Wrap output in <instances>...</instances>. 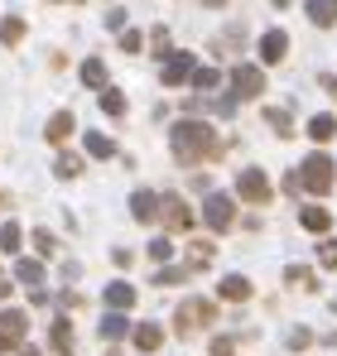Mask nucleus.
Masks as SVG:
<instances>
[{
	"label": "nucleus",
	"instance_id": "nucleus-42",
	"mask_svg": "<svg viewBox=\"0 0 337 356\" xmlns=\"http://www.w3.org/2000/svg\"><path fill=\"white\" fill-rule=\"evenodd\" d=\"M10 289H15V284H10V280H0V298H10Z\"/></svg>",
	"mask_w": 337,
	"mask_h": 356
},
{
	"label": "nucleus",
	"instance_id": "nucleus-20",
	"mask_svg": "<svg viewBox=\"0 0 337 356\" xmlns=\"http://www.w3.org/2000/svg\"><path fill=\"white\" fill-rule=\"evenodd\" d=\"M72 125H77V116H72V111H58V116L49 120V125H44V135H49V145H63V140L72 135Z\"/></svg>",
	"mask_w": 337,
	"mask_h": 356
},
{
	"label": "nucleus",
	"instance_id": "nucleus-30",
	"mask_svg": "<svg viewBox=\"0 0 337 356\" xmlns=\"http://www.w3.org/2000/svg\"><path fill=\"white\" fill-rule=\"evenodd\" d=\"M188 82H193L198 92H212V87L222 82V72H217V67H193V77H188Z\"/></svg>",
	"mask_w": 337,
	"mask_h": 356
},
{
	"label": "nucleus",
	"instance_id": "nucleus-5",
	"mask_svg": "<svg viewBox=\"0 0 337 356\" xmlns=\"http://www.w3.org/2000/svg\"><path fill=\"white\" fill-rule=\"evenodd\" d=\"M24 332H29V313L24 308H5L0 313V356L19 352L24 347Z\"/></svg>",
	"mask_w": 337,
	"mask_h": 356
},
{
	"label": "nucleus",
	"instance_id": "nucleus-9",
	"mask_svg": "<svg viewBox=\"0 0 337 356\" xmlns=\"http://www.w3.org/2000/svg\"><path fill=\"white\" fill-rule=\"evenodd\" d=\"M159 217L168 222V232H193V222H198L193 207H188L178 193H164V197H159Z\"/></svg>",
	"mask_w": 337,
	"mask_h": 356
},
{
	"label": "nucleus",
	"instance_id": "nucleus-44",
	"mask_svg": "<svg viewBox=\"0 0 337 356\" xmlns=\"http://www.w3.org/2000/svg\"><path fill=\"white\" fill-rule=\"evenodd\" d=\"M58 5H82V0H58Z\"/></svg>",
	"mask_w": 337,
	"mask_h": 356
},
{
	"label": "nucleus",
	"instance_id": "nucleus-4",
	"mask_svg": "<svg viewBox=\"0 0 337 356\" xmlns=\"http://www.w3.org/2000/svg\"><path fill=\"white\" fill-rule=\"evenodd\" d=\"M236 197L251 202V207H265V202H275V183H270L265 169H241L236 174Z\"/></svg>",
	"mask_w": 337,
	"mask_h": 356
},
{
	"label": "nucleus",
	"instance_id": "nucleus-32",
	"mask_svg": "<svg viewBox=\"0 0 337 356\" xmlns=\"http://www.w3.org/2000/svg\"><path fill=\"white\" fill-rule=\"evenodd\" d=\"M284 347H289V352H304V347H313V332H308V327H294V332L284 337Z\"/></svg>",
	"mask_w": 337,
	"mask_h": 356
},
{
	"label": "nucleus",
	"instance_id": "nucleus-29",
	"mask_svg": "<svg viewBox=\"0 0 337 356\" xmlns=\"http://www.w3.org/2000/svg\"><path fill=\"white\" fill-rule=\"evenodd\" d=\"M102 111H107V116H125V92L102 87Z\"/></svg>",
	"mask_w": 337,
	"mask_h": 356
},
{
	"label": "nucleus",
	"instance_id": "nucleus-43",
	"mask_svg": "<svg viewBox=\"0 0 337 356\" xmlns=\"http://www.w3.org/2000/svg\"><path fill=\"white\" fill-rule=\"evenodd\" d=\"M19 356H39V352H34V347H24V352H19Z\"/></svg>",
	"mask_w": 337,
	"mask_h": 356
},
{
	"label": "nucleus",
	"instance_id": "nucleus-38",
	"mask_svg": "<svg viewBox=\"0 0 337 356\" xmlns=\"http://www.w3.org/2000/svg\"><path fill=\"white\" fill-rule=\"evenodd\" d=\"M34 250H39V255H54V250H58V241L49 236V232H34Z\"/></svg>",
	"mask_w": 337,
	"mask_h": 356
},
{
	"label": "nucleus",
	"instance_id": "nucleus-19",
	"mask_svg": "<svg viewBox=\"0 0 337 356\" xmlns=\"http://www.w3.org/2000/svg\"><path fill=\"white\" fill-rule=\"evenodd\" d=\"M49 342H54L58 356H72V323L68 318H54V327H49Z\"/></svg>",
	"mask_w": 337,
	"mask_h": 356
},
{
	"label": "nucleus",
	"instance_id": "nucleus-28",
	"mask_svg": "<svg viewBox=\"0 0 337 356\" xmlns=\"http://www.w3.org/2000/svg\"><path fill=\"white\" fill-rule=\"evenodd\" d=\"M265 120H270V130H275L280 140H289V135H294V120H289V111H284V106H270V111H265Z\"/></svg>",
	"mask_w": 337,
	"mask_h": 356
},
{
	"label": "nucleus",
	"instance_id": "nucleus-40",
	"mask_svg": "<svg viewBox=\"0 0 337 356\" xmlns=\"http://www.w3.org/2000/svg\"><path fill=\"white\" fill-rule=\"evenodd\" d=\"M107 29H125V10H107Z\"/></svg>",
	"mask_w": 337,
	"mask_h": 356
},
{
	"label": "nucleus",
	"instance_id": "nucleus-3",
	"mask_svg": "<svg viewBox=\"0 0 337 356\" xmlns=\"http://www.w3.org/2000/svg\"><path fill=\"white\" fill-rule=\"evenodd\" d=\"M217 323V303L212 298H188V303H178V313H173V332L178 337H188V332H198V327H212Z\"/></svg>",
	"mask_w": 337,
	"mask_h": 356
},
{
	"label": "nucleus",
	"instance_id": "nucleus-34",
	"mask_svg": "<svg viewBox=\"0 0 337 356\" xmlns=\"http://www.w3.org/2000/svg\"><path fill=\"white\" fill-rule=\"evenodd\" d=\"M168 255H173V241H168V236H159V241H150V260H155V265H164Z\"/></svg>",
	"mask_w": 337,
	"mask_h": 356
},
{
	"label": "nucleus",
	"instance_id": "nucleus-2",
	"mask_svg": "<svg viewBox=\"0 0 337 356\" xmlns=\"http://www.w3.org/2000/svg\"><path fill=\"white\" fill-rule=\"evenodd\" d=\"M333 183H337V164L328 154H308V159H304V169H299V188H304V193L323 197V193H333Z\"/></svg>",
	"mask_w": 337,
	"mask_h": 356
},
{
	"label": "nucleus",
	"instance_id": "nucleus-37",
	"mask_svg": "<svg viewBox=\"0 0 337 356\" xmlns=\"http://www.w3.org/2000/svg\"><path fill=\"white\" fill-rule=\"evenodd\" d=\"M150 54H159V58L168 54V29H164V24H159V29L150 34Z\"/></svg>",
	"mask_w": 337,
	"mask_h": 356
},
{
	"label": "nucleus",
	"instance_id": "nucleus-16",
	"mask_svg": "<svg viewBox=\"0 0 337 356\" xmlns=\"http://www.w3.org/2000/svg\"><path fill=\"white\" fill-rule=\"evenodd\" d=\"M299 227L323 236V232H333V212L328 207H299Z\"/></svg>",
	"mask_w": 337,
	"mask_h": 356
},
{
	"label": "nucleus",
	"instance_id": "nucleus-24",
	"mask_svg": "<svg viewBox=\"0 0 337 356\" xmlns=\"http://www.w3.org/2000/svg\"><path fill=\"white\" fill-rule=\"evenodd\" d=\"M0 44H5V49L24 44V19H19V15H5V19H0Z\"/></svg>",
	"mask_w": 337,
	"mask_h": 356
},
{
	"label": "nucleus",
	"instance_id": "nucleus-39",
	"mask_svg": "<svg viewBox=\"0 0 337 356\" xmlns=\"http://www.w3.org/2000/svg\"><path fill=\"white\" fill-rule=\"evenodd\" d=\"M212 356H236V342L231 337H212Z\"/></svg>",
	"mask_w": 337,
	"mask_h": 356
},
{
	"label": "nucleus",
	"instance_id": "nucleus-15",
	"mask_svg": "<svg viewBox=\"0 0 337 356\" xmlns=\"http://www.w3.org/2000/svg\"><path fill=\"white\" fill-rule=\"evenodd\" d=\"M102 298H107V308H116V313H125V308H135V284H125V280H111Z\"/></svg>",
	"mask_w": 337,
	"mask_h": 356
},
{
	"label": "nucleus",
	"instance_id": "nucleus-23",
	"mask_svg": "<svg viewBox=\"0 0 337 356\" xmlns=\"http://www.w3.org/2000/svg\"><path fill=\"white\" fill-rule=\"evenodd\" d=\"M82 145H87V154H92V159H116V140H111V135H102V130H92Z\"/></svg>",
	"mask_w": 337,
	"mask_h": 356
},
{
	"label": "nucleus",
	"instance_id": "nucleus-26",
	"mask_svg": "<svg viewBox=\"0 0 337 356\" xmlns=\"http://www.w3.org/2000/svg\"><path fill=\"white\" fill-rule=\"evenodd\" d=\"M284 280H289L294 289H304V294H313V289H318V275H313V270H304V265H289V270H284Z\"/></svg>",
	"mask_w": 337,
	"mask_h": 356
},
{
	"label": "nucleus",
	"instance_id": "nucleus-18",
	"mask_svg": "<svg viewBox=\"0 0 337 356\" xmlns=\"http://www.w3.org/2000/svg\"><path fill=\"white\" fill-rule=\"evenodd\" d=\"M77 77H82V87L102 92V87H107V63H102V58H87L82 67H77Z\"/></svg>",
	"mask_w": 337,
	"mask_h": 356
},
{
	"label": "nucleus",
	"instance_id": "nucleus-1",
	"mask_svg": "<svg viewBox=\"0 0 337 356\" xmlns=\"http://www.w3.org/2000/svg\"><path fill=\"white\" fill-rule=\"evenodd\" d=\"M168 149L178 164H207V159H222V135L207 125V120H178L168 130Z\"/></svg>",
	"mask_w": 337,
	"mask_h": 356
},
{
	"label": "nucleus",
	"instance_id": "nucleus-10",
	"mask_svg": "<svg viewBox=\"0 0 337 356\" xmlns=\"http://www.w3.org/2000/svg\"><path fill=\"white\" fill-rule=\"evenodd\" d=\"M256 49H260V63H265V67H275V63H284V54H289V34H284V29H265Z\"/></svg>",
	"mask_w": 337,
	"mask_h": 356
},
{
	"label": "nucleus",
	"instance_id": "nucleus-8",
	"mask_svg": "<svg viewBox=\"0 0 337 356\" xmlns=\"http://www.w3.org/2000/svg\"><path fill=\"white\" fill-rule=\"evenodd\" d=\"M203 222H207L212 232H231V227H236V202H231L226 193H207V207H203Z\"/></svg>",
	"mask_w": 337,
	"mask_h": 356
},
{
	"label": "nucleus",
	"instance_id": "nucleus-47",
	"mask_svg": "<svg viewBox=\"0 0 337 356\" xmlns=\"http://www.w3.org/2000/svg\"><path fill=\"white\" fill-rule=\"evenodd\" d=\"M333 5H337V0H333Z\"/></svg>",
	"mask_w": 337,
	"mask_h": 356
},
{
	"label": "nucleus",
	"instance_id": "nucleus-6",
	"mask_svg": "<svg viewBox=\"0 0 337 356\" xmlns=\"http://www.w3.org/2000/svg\"><path fill=\"white\" fill-rule=\"evenodd\" d=\"M260 92H265V67H256V63L231 67V97L236 102H256Z\"/></svg>",
	"mask_w": 337,
	"mask_h": 356
},
{
	"label": "nucleus",
	"instance_id": "nucleus-11",
	"mask_svg": "<svg viewBox=\"0 0 337 356\" xmlns=\"http://www.w3.org/2000/svg\"><path fill=\"white\" fill-rule=\"evenodd\" d=\"M130 217H135L140 227H150V222L159 217V193H150V188H140V193H130Z\"/></svg>",
	"mask_w": 337,
	"mask_h": 356
},
{
	"label": "nucleus",
	"instance_id": "nucleus-45",
	"mask_svg": "<svg viewBox=\"0 0 337 356\" xmlns=\"http://www.w3.org/2000/svg\"><path fill=\"white\" fill-rule=\"evenodd\" d=\"M107 356H120V352H116V347H111V352H107Z\"/></svg>",
	"mask_w": 337,
	"mask_h": 356
},
{
	"label": "nucleus",
	"instance_id": "nucleus-35",
	"mask_svg": "<svg viewBox=\"0 0 337 356\" xmlns=\"http://www.w3.org/2000/svg\"><path fill=\"white\" fill-rule=\"evenodd\" d=\"M120 49H125V54H140V49H145V34H140V29H120Z\"/></svg>",
	"mask_w": 337,
	"mask_h": 356
},
{
	"label": "nucleus",
	"instance_id": "nucleus-36",
	"mask_svg": "<svg viewBox=\"0 0 337 356\" xmlns=\"http://www.w3.org/2000/svg\"><path fill=\"white\" fill-rule=\"evenodd\" d=\"M183 280H188V270H183V265H168V270L155 275V284H183Z\"/></svg>",
	"mask_w": 337,
	"mask_h": 356
},
{
	"label": "nucleus",
	"instance_id": "nucleus-27",
	"mask_svg": "<svg viewBox=\"0 0 337 356\" xmlns=\"http://www.w3.org/2000/svg\"><path fill=\"white\" fill-rule=\"evenodd\" d=\"M333 135H337V116H313V120H308V140L328 145Z\"/></svg>",
	"mask_w": 337,
	"mask_h": 356
},
{
	"label": "nucleus",
	"instance_id": "nucleus-13",
	"mask_svg": "<svg viewBox=\"0 0 337 356\" xmlns=\"http://www.w3.org/2000/svg\"><path fill=\"white\" fill-rule=\"evenodd\" d=\"M207 265H212V241H188V250H183V270L198 275V270H207Z\"/></svg>",
	"mask_w": 337,
	"mask_h": 356
},
{
	"label": "nucleus",
	"instance_id": "nucleus-14",
	"mask_svg": "<svg viewBox=\"0 0 337 356\" xmlns=\"http://www.w3.org/2000/svg\"><path fill=\"white\" fill-rule=\"evenodd\" d=\"M251 294H256V289H251L246 275H226L222 284H217V298H226V303H246Z\"/></svg>",
	"mask_w": 337,
	"mask_h": 356
},
{
	"label": "nucleus",
	"instance_id": "nucleus-31",
	"mask_svg": "<svg viewBox=\"0 0 337 356\" xmlns=\"http://www.w3.org/2000/svg\"><path fill=\"white\" fill-rule=\"evenodd\" d=\"M54 174L58 178H77V174H82V159H77V154H58V159H54Z\"/></svg>",
	"mask_w": 337,
	"mask_h": 356
},
{
	"label": "nucleus",
	"instance_id": "nucleus-7",
	"mask_svg": "<svg viewBox=\"0 0 337 356\" xmlns=\"http://www.w3.org/2000/svg\"><path fill=\"white\" fill-rule=\"evenodd\" d=\"M193 67H198V58H193L188 49H178V54L168 49V54H164V72H159V82H164V87H188Z\"/></svg>",
	"mask_w": 337,
	"mask_h": 356
},
{
	"label": "nucleus",
	"instance_id": "nucleus-25",
	"mask_svg": "<svg viewBox=\"0 0 337 356\" xmlns=\"http://www.w3.org/2000/svg\"><path fill=\"white\" fill-rule=\"evenodd\" d=\"M19 245H24V227H19V222H5V227H0V250H5V255H19Z\"/></svg>",
	"mask_w": 337,
	"mask_h": 356
},
{
	"label": "nucleus",
	"instance_id": "nucleus-22",
	"mask_svg": "<svg viewBox=\"0 0 337 356\" xmlns=\"http://www.w3.org/2000/svg\"><path fill=\"white\" fill-rule=\"evenodd\" d=\"M102 337H107V342H120V337H130V318L111 308V313L102 318Z\"/></svg>",
	"mask_w": 337,
	"mask_h": 356
},
{
	"label": "nucleus",
	"instance_id": "nucleus-46",
	"mask_svg": "<svg viewBox=\"0 0 337 356\" xmlns=\"http://www.w3.org/2000/svg\"><path fill=\"white\" fill-rule=\"evenodd\" d=\"M0 207H5V193H0Z\"/></svg>",
	"mask_w": 337,
	"mask_h": 356
},
{
	"label": "nucleus",
	"instance_id": "nucleus-33",
	"mask_svg": "<svg viewBox=\"0 0 337 356\" xmlns=\"http://www.w3.org/2000/svg\"><path fill=\"white\" fill-rule=\"evenodd\" d=\"M318 265H323V270H337V241L333 236L318 241Z\"/></svg>",
	"mask_w": 337,
	"mask_h": 356
},
{
	"label": "nucleus",
	"instance_id": "nucleus-12",
	"mask_svg": "<svg viewBox=\"0 0 337 356\" xmlns=\"http://www.w3.org/2000/svg\"><path fill=\"white\" fill-rule=\"evenodd\" d=\"M130 342H135L145 356H155L159 347H164V327H159V323H135V327H130Z\"/></svg>",
	"mask_w": 337,
	"mask_h": 356
},
{
	"label": "nucleus",
	"instance_id": "nucleus-17",
	"mask_svg": "<svg viewBox=\"0 0 337 356\" xmlns=\"http://www.w3.org/2000/svg\"><path fill=\"white\" fill-rule=\"evenodd\" d=\"M15 280H19L24 289H39V284H44V260H29V255H19V260H15Z\"/></svg>",
	"mask_w": 337,
	"mask_h": 356
},
{
	"label": "nucleus",
	"instance_id": "nucleus-21",
	"mask_svg": "<svg viewBox=\"0 0 337 356\" xmlns=\"http://www.w3.org/2000/svg\"><path fill=\"white\" fill-rule=\"evenodd\" d=\"M304 10H308V19H313L318 29L337 24V5H333V0H304Z\"/></svg>",
	"mask_w": 337,
	"mask_h": 356
},
{
	"label": "nucleus",
	"instance_id": "nucleus-41",
	"mask_svg": "<svg viewBox=\"0 0 337 356\" xmlns=\"http://www.w3.org/2000/svg\"><path fill=\"white\" fill-rule=\"evenodd\" d=\"M323 87H328V97L337 102V77H323Z\"/></svg>",
	"mask_w": 337,
	"mask_h": 356
}]
</instances>
